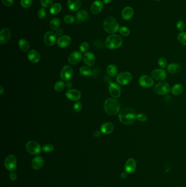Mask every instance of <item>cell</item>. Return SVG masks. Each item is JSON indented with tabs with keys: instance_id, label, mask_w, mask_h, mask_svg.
I'll list each match as a JSON object with an SVG mask.
<instances>
[{
	"instance_id": "1",
	"label": "cell",
	"mask_w": 186,
	"mask_h": 187,
	"mask_svg": "<svg viewBox=\"0 0 186 187\" xmlns=\"http://www.w3.org/2000/svg\"><path fill=\"white\" fill-rule=\"evenodd\" d=\"M120 122L125 125H130L136 119V114L134 109L127 107L122 109L119 114Z\"/></svg>"
},
{
	"instance_id": "2",
	"label": "cell",
	"mask_w": 186,
	"mask_h": 187,
	"mask_svg": "<svg viewBox=\"0 0 186 187\" xmlns=\"http://www.w3.org/2000/svg\"><path fill=\"white\" fill-rule=\"evenodd\" d=\"M104 109L107 114L109 115H115L119 112L120 104L117 100L109 98L105 101Z\"/></svg>"
},
{
	"instance_id": "3",
	"label": "cell",
	"mask_w": 186,
	"mask_h": 187,
	"mask_svg": "<svg viewBox=\"0 0 186 187\" xmlns=\"http://www.w3.org/2000/svg\"><path fill=\"white\" fill-rule=\"evenodd\" d=\"M123 44V39L119 35L113 34L108 37L105 41V46L110 49L119 48Z\"/></svg>"
},
{
	"instance_id": "4",
	"label": "cell",
	"mask_w": 186,
	"mask_h": 187,
	"mask_svg": "<svg viewBox=\"0 0 186 187\" xmlns=\"http://www.w3.org/2000/svg\"><path fill=\"white\" fill-rule=\"evenodd\" d=\"M104 30L109 33H114L119 29V24L115 18L111 17L106 18L103 23Z\"/></svg>"
},
{
	"instance_id": "5",
	"label": "cell",
	"mask_w": 186,
	"mask_h": 187,
	"mask_svg": "<svg viewBox=\"0 0 186 187\" xmlns=\"http://www.w3.org/2000/svg\"><path fill=\"white\" fill-rule=\"evenodd\" d=\"M170 90L171 89L169 84L163 81L157 84L154 89V93L159 95H167L169 93Z\"/></svg>"
},
{
	"instance_id": "6",
	"label": "cell",
	"mask_w": 186,
	"mask_h": 187,
	"mask_svg": "<svg viewBox=\"0 0 186 187\" xmlns=\"http://www.w3.org/2000/svg\"><path fill=\"white\" fill-rule=\"evenodd\" d=\"M4 166L9 172H14L17 168V160L14 155H9L4 160Z\"/></svg>"
},
{
	"instance_id": "7",
	"label": "cell",
	"mask_w": 186,
	"mask_h": 187,
	"mask_svg": "<svg viewBox=\"0 0 186 187\" xmlns=\"http://www.w3.org/2000/svg\"><path fill=\"white\" fill-rule=\"evenodd\" d=\"M41 145L35 141H30L26 144V149L31 155H38L41 152Z\"/></svg>"
},
{
	"instance_id": "8",
	"label": "cell",
	"mask_w": 186,
	"mask_h": 187,
	"mask_svg": "<svg viewBox=\"0 0 186 187\" xmlns=\"http://www.w3.org/2000/svg\"><path fill=\"white\" fill-rule=\"evenodd\" d=\"M133 76L129 72H122L117 75L116 81L117 83L122 85H126L130 84L132 81Z\"/></svg>"
},
{
	"instance_id": "9",
	"label": "cell",
	"mask_w": 186,
	"mask_h": 187,
	"mask_svg": "<svg viewBox=\"0 0 186 187\" xmlns=\"http://www.w3.org/2000/svg\"><path fill=\"white\" fill-rule=\"evenodd\" d=\"M151 76L156 81L162 82L167 78V73L163 68H159L152 70L151 72Z\"/></svg>"
},
{
	"instance_id": "10",
	"label": "cell",
	"mask_w": 186,
	"mask_h": 187,
	"mask_svg": "<svg viewBox=\"0 0 186 187\" xmlns=\"http://www.w3.org/2000/svg\"><path fill=\"white\" fill-rule=\"evenodd\" d=\"M154 79L148 75H143L139 78V84L143 88L152 87L154 84Z\"/></svg>"
},
{
	"instance_id": "11",
	"label": "cell",
	"mask_w": 186,
	"mask_h": 187,
	"mask_svg": "<svg viewBox=\"0 0 186 187\" xmlns=\"http://www.w3.org/2000/svg\"><path fill=\"white\" fill-rule=\"evenodd\" d=\"M73 74V70L70 66H65L61 70L60 76L63 81H69Z\"/></svg>"
},
{
	"instance_id": "12",
	"label": "cell",
	"mask_w": 186,
	"mask_h": 187,
	"mask_svg": "<svg viewBox=\"0 0 186 187\" xmlns=\"http://www.w3.org/2000/svg\"><path fill=\"white\" fill-rule=\"evenodd\" d=\"M109 91L112 97L116 99L119 98L121 94V90L120 85L115 82L110 83L109 86Z\"/></svg>"
},
{
	"instance_id": "13",
	"label": "cell",
	"mask_w": 186,
	"mask_h": 187,
	"mask_svg": "<svg viewBox=\"0 0 186 187\" xmlns=\"http://www.w3.org/2000/svg\"><path fill=\"white\" fill-rule=\"evenodd\" d=\"M56 39V35L52 31H48L44 36V41L47 46H53L55 43Z\"/></svg>"
},
{
	"instance_id": "14",
	"label": "cell",
	"mask_w": 186,
	"mask_h": 187,
	"mask_svg": "<svg viewBox=\"0 0 186 187\" xmlns=\"http://www.w3.org/2000/svg\"><path fill=\"white\" fill-rule=\"evenodd\" d=\"M136 168V162L133 158L128 159L125 165V170L128 174H132L135 171Z\"/></svg>"
},
{
	"instance_id": "15",
	"label": "cell",
	"mask_w": 186,
	"mask_h": 187,
	"mask_svg": "<svg viewBox=\"0 0 186 187\" xmlns=\"http://www.w3.org/2000/svg\"><path fill=\"white\" fill-rule=\"evenodd\" d=\"M66 96L69 100L77 101L80 99L81 93L77 89H69L66 92Z\"/></svg>"
},
{
	"instance_id": "16",
	"label": "cell",
	"mask_w": 186,
	"mask_h": 187,
	"mask_svg": "<svg viewBox=\"0 0 186 187\" xmlns=\"http://www.w3.org/2000/svg\"><path fill=\"white\" fill-rule=\"evenodd\" d=\"M82 59V55L78 51L71 53L68 57V62L71 65H76L80 63Z\"/></svg>"
},
{
	"instance_id": "17",
	"label": "cell",
	"mask_w": 186,
	"mask_h": 187,
	"mask_svg": "<svg viewBox=\"0 0 186 187\" xmlns=\"http://www.w3.org/2000/svg\"><path fill=\"white\" fill-rule=\"evenodd\" d=\"M11 31L8 28H3L0 33V43L6 44L9 41L11 38Z\"/></svg>"
},
{
	"instance_id": "18",
	"label": "cell",
	"mask_w": 186,
	"mask_h": 187,
	"mask_svg": "<svg viewBox=\"0 0 186 187\" xmlns=\"http://www.w3.org/2000/svg\"><path fill=\"white\" fill-rule=\"evenodd\" d=\"M44 159L41 156H37L32 159L31 162V166L35 170L41 169L44 165Z\"/></svg>"
},
{
	"instance_id": "19",
	"label": "cell",
	"mask_w": 186,
	"mask_h": 187,
	"mask_svg": "<svg viewBox=\"0 0 186 187\" xmlns=\"http://www.w3.org/2000/svg\"><path fill=\"white\" fill-rule=\"evenodd\" d=\"M71 42V38L69 36L65 35L60 37L57 41V45L60 48H66L69 46Z\"/></svg>"
},
{
	"instance_id": "20",
	"label": "cell",
	"mask_w": 186,
	"mask_h": 187,
	"mask_svg": "<svg viewBox=\"0 0 186 187\" xmlns=\"http://www.w3.org/2000/svg\"><path fill=\"white\" fill-rule=\"evenodd\" d=\"M100 131L103 134H110L113 132L114 130V125L113 123L106 122L103 123L100 126Z\"/></svg>"
},
{
	"instance_id": "21",
	"label": "cell",
	"mask_w": 186,
	"mask_h": 187,
	"mask_svg": "<svg viewBox=\"0 0 186 187\" xmlns=\"http://www.w3.org/2000/svg\"><path fill=\"white\" fill-rule=\"evenodd\" d=\"M83 59H84V61L85 63L89 66H92L95 63V56L92 53H86L84 55Z\"/></svg>"
},
{
	"instance_id": "22",
	"label": "cell",
	"mask_w": 186,
	"mask_h": 187,
	"mask_svg": "<svg viewBox=\"0 0 186 187\" xmlns=\"http://www.w3.org/2000/svg\"><path fill=\"white\" fill-rule=\"evenodd\" d=\"M27 58L31 63H37L41 59V55L36 50H31L28 53Z\"/></svg>"
},
{
	"instance_id": "23",
	"label": "cell",
	"mask_w": 186,
	"mask_h": 187,
	"mask_svg": "<svg viewBox=\"0 0 186 187\" xmlns=\"http://www.w3.org/2000/svg\"><path fill=\"white\" fill-rule=\"evenodd\" d=\"M103 3L100 1H95L92 3L91 6V11L93 14H98L102 10Z\"/></svg>"
},
{
	"instance_id": "24",
	"label": "cell",
	"mask_w": 186,
	"mask_h": 187,
	"mask_svg": "<svg viewBox=\"0 0 186 187\" xmlns=\"http://www.w3.org/2000/svg\"><path fill=\"white\" fill-rule=\"evenodd\" d=\"M134 15V11L130 7H126L122 12V17L125 20L131 19Z\"/></svg>"
},
{
	"instance_id": "25",
	"label": "cell",
	"mask_w": 186,
	"mask_h": 187,
	"mask_svg": "<svg viewBox=\"0 0 186 187\" xmlns=\"http://www.w3.org/2000/svg\"><path fill=\"white\" fill-rule=\"evenodd\" d=\"M68 6L72 11H77L81 7L80 0H68Z\"/></svg>"
},
{
	"instance_id": "26",
	"label": "cell",
	"mask_w": 186,
	"mask_h": 187,
	"mask_svg": "<svg viewBox=\"0 0 186 187\" xmlns=\"http://www.w3.org/2000/svg\"><path fill=\"white\" fill-rule=\"evenodd\" d=\"M184 88L183 85L181 84L178 83V84H175V85L173 86V87L171 88V92L174 95H180L184 92Z\"/></svg>"
},
{
	"instance_id": "27",
	"label": "cell",
	"mask_w": 186,
	"mask_h": 187,
	"mask_svg": "<svg viewBox=\"0 0 186 187\" xmlns=\"http://www.w3.org/2000/svg\"><path fill=\"white\" fill-rule=\"evenodd\" d=\"M181 70V66L178 63H172L169 64L167 67V71L169 73L175 74Z\"/></svg>"
},
{
	"instance_id": "28",
	"label": "cell",
	"mask_w": 186,
	"mask_h": 187,
	"mask_svg": "<svg viewBox=\"0 0 186 187\" xmlns=\"http://www.w3.org/2000/svg\"><path fill=\"white\" fill-rule=\"evenodd\" d=\"M89 13L87 11L85 10H81L79 11L76 14V19L78 22H82L86 21L89 18Z\"/></svg>"
},
{
	"instance_id": "29",
	"label": "cell",
	"mask_w": 186,
	"mask_h": 187,
	"mask_svg": "<svg viewBox=\"0 0 186 187\" xmlns=\"http://www.w3.org/2000/svg\"><path fill=\"white\" fill-rule=\"evenodd\" d=\"M107 73L111 77H114L116 76L118 73V68L117 66L114 65V64H110L108 65L107 67Z\"/></svg>"
},
{
	"instance_id": "30",
	"label": "cell",
	"mask_w": 186,
	"mask_h": 187,
	"mask_svg": "<svg viewBox=\"0 0 186 187\" xmlns=\"http://www.w3.org/2000/svg\"><path fill=\"white\" fill-rule=\"evenodd\" d=\"M19 46L20 49L24 52H28L29 49H30L29 44H28L27 41L24 38L20 39L19 41Z\"/></svg>"
},
{
	"instance_id": "31",
	"label": "cell",
	"mask_w": 186,
	"mask_h": 187,
	"mask_svg": "<svg viewBox=\"0 0 186 187\" xmlns=\"http://www.w3.org/2000/svg\"><path fill=\"white\" fill-rule=\"evenodd\" d=\"M60 25H61V22L60 19L57 18H54L50 21V28L53 30H57V29H59Z\"/></svg>"
},
{
	"instance_id": "32",
	"label": "cell",
	"mask_w": 186,
	"mask_h": 187,
	"mask_svg": "<svg viewBox=\"0 0 186 187\" xmlns=\"http://www.w3.org/2000/svg\"><path fill=\"white\" fill-rule=\"evenodd\" d=\"M62 9V6L59 3H55L52 5L50 9V13L53 15H55L61 12Z\"/></svg>"
},
{
	"instance_id": "33",
	"label": "cell",
	"mask_w": 186,
	"mask_h": 187,
	"mask_svg": "<svg viewBox=\"0 0 186 187\" xmlns=\"http://www.w3.org/2000/svg\"><path fill=\"white\" fill-rule=\"evenodd\" d=\"M80 72L81 74L84 76H90L92 74L91 69L86 66H82L80 68Z\"/></svg>"
},
{
	"instance_id": "34",
	"label": "cell",
	"mask_w": 186,
	"mask_h": 187,
	"mask_svg": "<svg viewBox=\"0 0 186 187\" xmlns=\"http://www.w3.org/2000/svg\"><path fill=\"white\" fill-rule=\"evenodd\" d=\"M178 41L180 43L186 46V32H181L180 33L178 37Z\"/></svg>"
},
{
	"instance_id": "35",
	"label": "cell",
	"mask_w": 186,
	"mask_h": 187,
	"mask_svg": "<svg viewBox=\"0 0 186 187\" xmlns=\"http://www.w3.org/2000/svg\"><path fill=\"white\" fill-rule=\"evenodd\" d=\"M65 83L62 81H59L55 83V89L57 92H62L65 89Z\"/></svg>"
},
{
	"instance_id": "36",
	"label": "cell",
	"mask_w": 186,
	"mask_h": 187,
	"mask_svg": "<svg viewBox=\"0 0 186 187\" xmlns=\"http://www.w3.org/2000/svg\"><path fill=\"white\" fill-rule=\"evenodd\" d=\"M54 149V147L52 144H46L42 147V150L44 152L49 153L52 152Z\"/></svg>"
},
{
	"instance_id": "37",
	"label": "cell",
	"mask_w": 186,
	"mask_h": 187,
	"mask_svg": "<svg viewBox=\"0 0 186 187\" xmlns=\"http://www.w3.org/2000/svg\"><path fill=\"white\" fill-rule=\"evenodd\" d=\"M120 33L122 36H128L130 34V30L125 26H122L119 28Z\"/></svg>"
},
{
	"instance_id": "38",
	"label": "cell",
	"mask_w": 186,
	"mask_h": 187,
	"mask_svg": "<svg viewBox=\"0 0 186 187\" xmlns=\"http://www.w3.org/2000/svg\"><path fill=\"white\" fill-rule=\"evenodd\" d=\"M32 4V0H21V5L24 8H28Z\"/></svg>"
},
{
	"instance_id": "39",
	"label": "cell",
	"mask_w": 186,
	"mask_h": 187,
	"mask_svg": "<svg viewBox=\"0 0 186 187\" xmlns=\"http://www.w3.org/2000/svg\"><path fill=\"white\" fill-rule=\"evenodd\" d=\"M147 119V115L144 113H139L136 114V119L140 122H144Z\"/></svg>"
},
{
	"instance_id": "40",
	"label": "cell",
	"mask_w": 186,
	"mask_h": 187,
	"mask_svg": "<svg viewBox=\"0 0 186 187\" xmlns=\"http://www.w3.org/2000/svg\"><path fill=\"white\" fill-rule=\"evenodd\" d=\"M158 65L162 68H166L167 66V61L164 58H160L158 60Z\"/></svg>"
},
{
	"instance_id": "41",
	"label": "cell",
	"mask_w": 186,
	"mask_h": 187,
	"mask_svg": "<svg viewBox=\"0 0 186 187\" xmlns=\"http://www.w3.org/2000/svg\"><path fill=\"white\" fill-rule=\"evenodd\" d=\"M89 48V44L87 42H83L81 44L80 46V50L81 52L85 53L86 52Z\"/></svg>"
},
{
	"instance_id": "42",
	"label": "cell",
	"mask_w": 186,
	"mask_h": 187,
	"mask_svg": "<svg viewBox=\"0 0 186 187\" xmlns=\"http://www.w3.org/2000/svg\"><path fill=\"white\" fill-rule=\"evenodd\" d=\"M53 0H41L42 6L43 8H48L51 6Z\"/></svg>"
},
{
	"instance_id": "43",
	"label": "cell",
	"mask_w": 186,
	"mask_h": 187,
	"mask_svg": "<svg viewBox=\"0 0 186 187\" xmlns=\"http://www.w3.org/2000/svg\"><path fill=\"white\" fill-rule=\"evenodd\" d=\"M75 19L73 16L71 15H67L64 18V22L67 24H72L74 22Z\"/></svg>"
},
{
	"instance_id": "44",
	"label": "cell",
	"mask_w": 186,
	"mask_h": 187,
	"mask_svg": "<svg viewBox=\"0 0 186 187\" xmlns=\"http://www.w3.org/2000/svg\"><path fill=\"white\" fill-rule=\"evenodd\" d=\"M176 26H177L179 30L180 31H183L186 28V24L184 21L180 20L178 22V23L176 24Z\"/></svg>"
},
{
	"instance_id": "45",
	"label": "cell",
	"mask_w": 186,
	"mask_h": 187,
	"mask_svg": "<svg viewBox=\"0 0 186 187\" xmlns=\"http://www.w3.org/2000/svg\"><path fill=\"white\" fill-rule=\"evenodd\" d=\"M46 15V9L42 8L39 9L38 13V16L40 19H44L45 18Z\"/></svg>"
},
{
	"instance_id": "46",
	"label": "cell",
	"mask_w": 186,
	"mask_h": 187,
	"mask_svg": "<svg viewBox=\"0 0 186 187\" xmlns=\"http://www.w3.org/2000/svg\"><path fill=\"white\" fill-rule=\"evenodd\" d=\"M73 109L74 111H76V112H80L82 109V104H81V102H76V104H74Z\"/></svg>"
},
{
	"instance_id": "47",
	"label": "cell",
	"mask_w": 186,
	"mask_h": 187,
	"mask_svg": "<svg viewBox=\"0 0 186 187\" xmlns=\"http://www.w3.org/2000/svg\"><path fill=\"white\" fill-rule=\"evenodd\" d=\"M3 3L6 6H11L13 5L14 0H2Z\"/></svg>"
},
{
	"instance_id": "48",
	"label": "cell",
	"mask_w": 186,
	"mask_h": 187,
	"mask_svg": "<svg viewBox=\"0 0 186 187\" xmlns=\"http://www.w3.org/2000/svg\"><path fill=\"white\" fill-rule=\"evenodd\" d=\"M17 174L15 172H11L9 174V179L11 181H14L17 179Z\"/></svg>"
},
{
	"instance_id": "49",
	"label": "cell",
	"mask_w": 186,
	"mask_h": 187,
	"mask_svg": "<svg viewBox=\"0 0 186 187\" xmlns=\"http://www.w3.org/2000/svg\"><path fill=\"white\" fill-rule=\"evenodd\" d=\"M55 33V34H56L57 36H60L63 33V30L61 28H59V29H57V30H56V32Z\"/></svg>"
},
{
	"instance_id": "50",
	"label": "cell",
	"mask_w": 186,
	"mask_h": 187,
	"mask_svg": "<svg viewBox=\"0 0 186 187\" xmlns=\"http://www.w3.org/2000/svg\"><path fill=\"white\" fill-rule=\"evenodd\" d=\"M101 134V131H95L93 133V136L95 137H98L100 136Z\"/></svg>"
},
{
	"instance_id": "51",
	"label": "cell",
	"mask_w": 186,
	"mask_h": 187,
	"mask_svg": "<svg viewBox=\"0 0 186 187\" xmlns=\"http://www.w3.org/2000/svg\"><path fill=\"white\" fill-rule=\"evenodd\" d=\"M66 85L67 86V87L68 88H71L72 87H73V84H72V83H71V81H66Z\"/></svg>"
},
{
	"instance_id": "52",
	"label": "cell",
	"mask_w": 186,
	"mask_h": 187,
	"mask_svg": "<svg viewBox=\"0 0 186 187\" xmlns=\"http://www.w3.org/2000/svg\"><path fill=\"white\" fill-rule=\"evenodd\" d=\"M113 0H103V3L105 4H108L109 3H110Z\"/></svg>"
},
{
	"instance_id": "53",
	"label": "cell",
	"mask_w": 186,
	"mask_h": 187,
	"mask_svg": "<svg viewBox=\"0 0 186 187\" xmlns=\"http://www.w3.org/2000/svg\"><path fill=\"white\" fill-rule=\"evenodd\" d=\"M0 92H1V94H2L4 92V88H3L2 86H1V87H0Z\"/></svg>"
},
{
	"instance_id": "54",
	"label": "cell",
	"mask_w": 186,
	"mask_h": 187,
	"mask_svg": "<svg viewBox=\"0 0 186 187\" xmlns=\"http://www.w3.org/2000/svg\"><path fill=\"white\" fill-rule=\"evenodd\" d=\"M156 1H160V0H156Z\"/></svg>"
},
{
	"instance_id": "55",
	"label": "cell",
	"mask_w": 186,
	"mask_h": 187,
	"mask_svg": "<svg viewBox=\"0 0 186 187\" xmlns=\"http://www.w3.org/2000/svg\"></svg>"
}]
</instances>
